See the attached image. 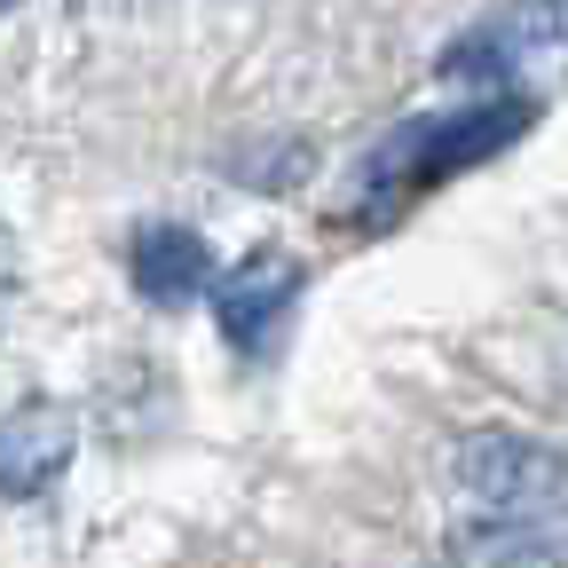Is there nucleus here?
I'll return each mask as SVG.
<instances>
[{
    "label": "nucleus",
    "mask_w": 568,
    "mask_h": 568,
    "mask_svg": "<svg viewBox=\"0 0 568 568\" xmlns=\"http://www.w3.org/2000/svg\"><path fill=\"white\" fill-rule=\"evenodd\" d=\"M450 568H568V560H560V552H552V537H537V529L474 521V529H458Z\"/></svg>",
    "instance_id": "nucleus-5"
},
{
    "label": "nucleus",
    "mask_w": 568,
    "mask_h": 568,
    "mask_svg": "<svg viewBox=\"0 0 568 568\" xmlns=\"http://www.w3.org/2000/svg\"><path fill=\"white\" fill-rule=\"evenodd\" d=\"M293 301H301V261H284V253H253V261H237L222 284H213V316H222L230 347H245V355L276 347Z\"/></svg>",
    "instance_id": "nucleus-2"
},
{
    "label": "nucleus",
    "mask_w": 568,
    "mask_h": 568,
    "mask_svg": "<svg viewBox=\"0 0 568 568\" xmlns=\"http://www.w3.org/2000/svg\"><path fill=\"white\" fill-rule=\"evenodd\" d=\"M458 466V489L481 506V521H506V529H568V458L552 443H529V435H506V426H481L450 450Z\"/></svg>",
    "instance_id": "nucleus-1"
},
{
    "label": "nucleus",
    "mask_w": 568,
    "mask_h": 568,
    "mask_svg": "<svg viewBox=\"0 0 568 568\" xmlns=\"http://www.w3.org/2000/svg\"><path fill=\"white\" fill-rule=\"evenodd\" d=\"M126 276H134V293H142V301L182 308V301H197V293H205L213 253H205V237H197V230L159 222V230H142V237L126 245Z\"/></svg>",
    "instance_id": "nucleus-4"
},
{
    "label": "nucleus",
    "mask_w": 568,
    "mask_h": 568,
    "mask_svg": "<svg viewBox=\"0 0 568 568\" xmlns=\"http://www.w3.org/2000/svg\"><path fill=\"white\" fill-rule=\"evenodd\" d=\"M71 450H80V418L63 403H17L0 418V497H40Z\"/></svg>",
    "instance_id": "nucleus-3"
},
{
    "label": "nucleus",
    "mask_w": 568,
    "mask_h": 568,
    "mask_svg": "<svg viewBox=\"0 0 568 568\" xmlns=\"http://www.w3.org/2000/svg\"><path fill=\"white\" fill-rule=\"evenodd\" d=\"M0 9H24V0H0Z\"/></svg>",
    "instance_id": "nucleus-6"
}]
</instances>
